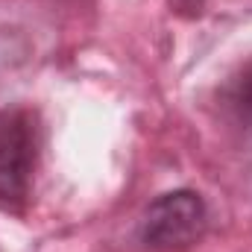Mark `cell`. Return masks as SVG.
<instances>
[{"mask_svg": "<svg viewBox=\"0 0 252 252\" xmlns=\"http://www.w3.org/2000/svg\"><path fill=\"white\" fill-rule=\"evenodd\" d=\"M167 3H170V9H173V12H179V15H185V18L199 15V12H202V6H205V0H167Z\"/></svg>", "mask_w": 252, "mask_h": 252, "instance_id": "obj_4", "label": "cell"}, {"mask_svg": "<svg viewBox=\"0 0 252 252\" xmlns=\"http://www.w3.org/2000/svg\"><path fill=\"white\" fill-rule=\"evenodd\" d=\"M38 161V118L27 106L0 109V211L24 214Z\"/></svg>", "mask_w": 252, "mask_h": 252, "instance_id": "obj_1", "label": "cell"}, {"mask_svg": "<svg viewBox=\"0 0 252 252\" xmlns=\"http://www.w3.org/2000/svg\"><path fill=\"white\" fill-rule=\"evenodd\" d=\"M226 103L238 115V121L252 129V64H247L226 88Z\"/></svg>", "mask_w": 252, "mask_h": 252, "instance_id": "obj_3", "label": "cell"}, {"mask_svg": "<svg viewBox=\"0 0 252 252\" xmlns=\"http://www.w3.org/2000/svg\"><path fill=\"white\" fill-rule=\"evenodd\" d=\"M208 223V211L199 193L170 190L150 202L141 220V241L153 252H182L193 247Z\"/></svg>", "mask_w": 252, "mask_h": 252, "instance_id": "obj_2", "label": "cell"}]
</instances>
